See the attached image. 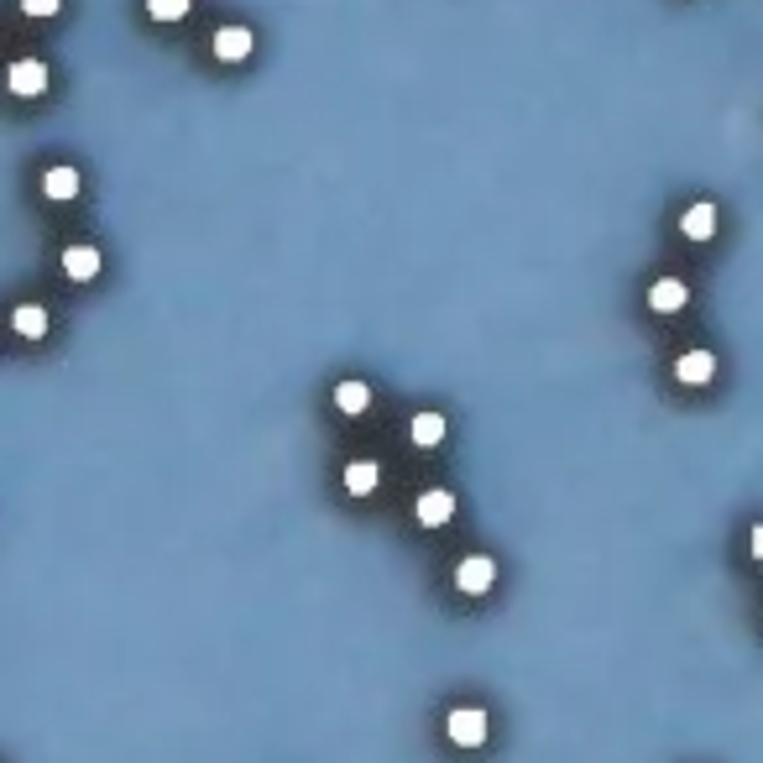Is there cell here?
Wrapping results in <instances>:
<instances>
[{"mask_svg":"<svg viewBox=\"0 0 763 763\" xmlns=\"http://www.w3.org/2000/svg\"><path fill=\"white\" fill-rule=\"evenodd\" d=\"M251 48H257L251 27H220V32H215V58H220V63H246Z\"/></svg>","mask_w":763,"mask_h":763,"instance_id":"obj_5","label":"cell"},{"mask_svg":"<svg viewBox=\"0 0 763 763\" xmlns=\"http://www.w3.org/2000/svg\"><path fill=\"white\" fill-rule=\"evenodd\" d=\"M413 513H419L424 528H445V523L455 518V497H450L445 487H429V492L419 497V507H413Z\"/></svg>","mask_w":763,"mask_h":763,"instance_id":"obj_6","label":"cell"},{"mask_svg":"<svg viewBox=\"0 0 763 763\" xmlns=\"http://www.w3.org/2000/svg\"><path fill=\"white\" fill-rule=\"evenodd\" d=\"M492 581H497V560H492V554H466V560L455 565V586L466 596H487Z\"/></svg>","mask_w":763,"mask_h":763,"instance_id":"obj_3","label":"cell"},{"mask_svg":"<svg viewBox=\"0 0 763 763\" xmlns=\"http://www.w3.org/2000/svg\"><path fill=\"white\" fill-rule=\"evenodd\" d=\"M377 487H382V471L372 460H351V466H345V492L351 497H372Z\"/></svg>","mask_w":763,"mask_h":763,"instance_id":"obj_12","label":"cell"},{"mask_svg":"<svg viewBox=\"0 0 763 763\" xmlns=\"http://www.w3.org/2000/svg\"><path fill=\"white\" fill-rule=\"evenodd\" d=\"M445 732H450L455 748H481V743H487V711H481V706H455L445 716Z\"/></svg>","mask_w":763,"mask_h":763,"instance_id":"obj_1","label":"cell"},{"mask_svg":"<svg viewBox=\"0 0 763 763\" xmlns=\"http://www.w3.org/2000/svg\"><path fill=\"white\" fill-rule=\"evenodd\" d=\"M11 330H16L21 340H42V335H48V309H42V304H16Z\"/></svg>","mask_w":763,"mask_h":763,"instance_id":"obj_11","label":"cell"},{"mask_svg":"<svg viewBox=\"0 0 763 763\" xmlns=\"http://www.w3.org/2000/svg\"><path fill=\"white\" fill-rule=\"evenodd\" d=\"M79 189H84V178H79V168H68V163H53L48 173H42V194H48L53 204L79 199Z\"/></svg>","mask_w":763,"mask_h":763,"instance_id":"obj_4","label":"cell"},{"mask_svg":"<svg viewBox=\"0 0 763 763\" xmlns=\"http://www.w3.org/2000/svg\"><path fill=\"white\" fill-rule=\"evenodd\" d=\"M680 230H685V241H711L716 236V204H690V210L680 215Z\"/></svg>","mask_w":763,"mask_h":763,"instance_id":"obj_8","label":"cell"},{"mask_svg":"<svg viewBox=\"0 0 763 763\" xmlns=\"http://www.w3.org/2000/svg\"><path fill=\"white\" fill-rule=\"evenodd\" d=\"M408 434H413V445H419V450H434L439 439H445V413H419Z\"/></svg>","mask_w":763,"mask_h":763,"instance_id":"obj_14","label":"cell"},{"mask_svg":"<svg viewBox=\"0 0 763 763\" xmlns=\"http://www.w3.org/2000/svg\"><path fill=\"white\" fill-rule=\"evenodd\" d=\"M58 6H63V0H21V11H27V16H58Z\"/></svg>","mask_w":763,"mask_h":763,"instance_id":"obj_16","label":"cell"},{"mask_svg":"<svg viewBox=\"0 0 763 763\" xmlns=\"http://www.w3.org/2000/svg\"><path fill=\"white\" fill-rule=\"evenodd\" d=\"M685 298H690V288L680 283V277H659V283L649 288V309L654 314H675V309H685Z\"/></svg>","mask_w":763,"mask_h":763,"instance_id":"obj_9","label":"cell"},{"mask_svg":"<svg viewBox=\"0 0 763 763\" xmlns=\"http://www.w3.org/2000/svg\"><path fill=\"white\" fill-rule=\"evenodd\" d=\"M335 408L345 413V419H361V413L372 408V387L366 382H340L335 387Z\"/></svg>","mask_w":763,"mask_h":763,"instance_id":"obj_13","label":"cell"},{"mask_svg":"<svg viewBox=\"0 0 763 763\" xmlns=\"http://www.w3.org/2000/svg\"><path fill=\"white\" fill-rule=\"evenodd\" d=\"M63 272L74 277V283H89V277H100V246H68V251H63Z\"/></svg>","mask_w":763,"mask_h":763,"instance_id":"obj_10","label":"cell"},{"mask_svg":"<svg viewBox=\"0 0 763 763\" xmlns=\"http://www.w3.org/2000/svg\"><path fill=\"white\" fill-rule=\"evenodd\" d=\"M6 89L21 95V100H37L42 89H48V63H42V58H16L6 68Z\"/></svg>","mask_w":763,"mask_h":763,"instance_id":"obj_2","label":"cell"},{"mask_svg":"<svg viewBox=\"0 0 763 763\" xmlns=\"http://www.w3.org/2000/svg\"><path fill=\"white\" fill-rule=\"evenodd\" d=\"M748 549H753V560H763V523H753V534H748Z\"/></svg>","mask_w":763,"mask_h":763,"instance_id":"obj_17","label":"cell"},{"mask_svg":"<svg viewBox=\"0 0 763 763\" xmlns=\"http://www.w3.org/2000/svg\"><path fill=\"white\" fill-rule=\"evenodd\" d=\"M189 6H194V0H147V16L152 21H183Z\"/></svg>","mask_w":763,"mask_h":763,"instance_id":"obj_15","label":"cell"},{"mask_svg":"<svg viewBox=\"0 0 763 763\" xmlns=\"http://www.w3.org/2000/svg\"><path fill=\"white\" fill-rule=\"evenodd\" d=\"M675 377H680L685 387H706V382L716 377V356H711V351H685V356L675 361Z\"/></svg>","mask_w":763,"mask_h":763,"instance_id":"obj_7","label":"cell"}]
</instances>
